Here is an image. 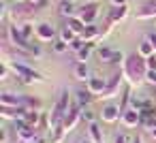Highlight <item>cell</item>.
<instances>
[{"instance_id":"29","label":"cell","mask_w":156,"mask_h":143,"mask_svg":"<svg viewBox=\"0 0 156 143\" xmlns=\"http://www.w3.org/2000/svg\"><path fill=\"white\" fill-rule=\"evenodd\" d=\"M113 143H133V139H130L126 132H122V134H118V137H115V141H113Z\"/></svg>"},{"instance_id":"4","label":"cell","mask_w":156,"mask_h":143,"mask_svg":"<svg viewBox=\"0 0 156 143\" xmlns=\"http://www.w3.org/2000/svg\"><path fill=\"white\" fill-rule=\"evenodd\" d=\"M96 15H98V2H88V5H83V7L79 9V13H77V17H79L86 26H92L94 19H96Z\"/></svg>"},{"instance_id":"39","label":"cell","mask_w":156,"mask_h":143,"mask_svg":"<svg viewBox=\"0 0 156 143\" xmlns=\"http://www.w3.org/2000/svg\"><path fill=\"white\" fill-rule=\"evenodd\" d=\"M17 143H28V141H20V139H17Z\"/></svg>"},{"instance_id":"20","label":"cell","mask_w":156,"mask_h":143,"mask_svg":"<svg viewBox=\"0 0 156 143\" xmlns=\"http://www.w3.org/2000/svg\"><path fill=\"white\" fill-rule=\"evenodd\" d=\"M17 30H20V34H22L26 41H30L32 37H37V28H32V24H28V22L20 24V26H17Z\"/></svg>"},{"instance_id":"33","label":"cell","mask_w":156,"mask_h":143,"mask_svg":"<svg viewBox=\"0 0 156 143\" xmlns=\"http://www.w3.org/2000/svg\"><path fill=\"white\" fill-rule=\"evenodd\" d=\"M0 143H7V130L5 128L0 130Z\"/></svg>"},{"instance_id":"12","label":"cell","mask_w":156,"mask_h":143,"mask_svg":"<svg viewBox=\"0 0 156 143\" xmlns=\"http://www.w3.org/2000/svg\"><path fill=\"white\" fill-rule=\"evenodd\" d=\"M73 75H75V79H79V81H90V79H92V73H90V68H88L86 62H77V64L73 66Z\"/></svg>"},{"instance_id":"23","label":"cell","mask_w":156,"mask_h":143,"mask_svg":"<svg viewBox=\"0 0 156 143\" xmlns=\"http://www.w3.org/2000/svg\"><path fill=\"white\" fill-rule=\"evenodd\" d=\"M96 47V43L94 41H90V43H86L83 45V49H79L77 51V62H86L88 58H90V54H92V49Z\"/></svg>"},{"instance_id":"28","label":"cell","mask_w":156,"mask_h":143,"mask_svg":"<svg viewBox=\"0 0 156 143\" xmlns=\"http://www.w3.org/2000/svg\"><path fill=\"white\" fill-rule=\"evenodd\" d=\"M145 66H147V71H156V54L145 58Z\"/></svg>"},{"instance_id":"36","label":"cell","mask_w":156,"mask_h":143,"mask_svg":"<svg viewBox=\"0 0 156 143\" xmlns=\"http://www.w3.org/2000/svg\"><path fill=\"white\" fill-rule=\"evenodd\" d=\"M34 143H47V141H45V139H41V137H39V139H37V141H34Z\"/></svg>"},{"instance_id":"13","label":"cell","mask_w":156,"mask_h":143,"mask_svg":"<svg viewBox=\"0 0 156 143\" xmlns=\"http://www.w3.org/2000/svg\"><path fill=\"white\" fill-rule=\"evenodd\" d=\"M126 15H128V7H126V5H124V7H113V9L109 11V15H107V22H109V24H118V22H122Z\"/></svg>"},{"instance_id":"40","label":"cell","mask_w":156,"mask_h":143,"mask_svg":"<svg viewBox=\"0 0 156 143\" xmlns=\"http://www.w3.org/2000/svg\"><path fill=\"white\" fill-rule=\"evenodd\" d=\"M154 115H156V113H154Z\"/></svg>"},{"instance_id":"17","label":"cell","mask_w":156,"mask_h":143,"mask_svg":"<svg viewBox=\"0 0 156 143\" xmlns=\"http://www.w3.org/2000/svg\"><path fill=\"white\" fill-rule=\"evenodd\" d=\"M66 26H69V28H71L77 37H81V34H83V30L88 28V26H86L79 17H71V19H66Z\"/></svg>"},{"instance_id":"32","label":"cell","mask_w":156,"mask_h":143,"mask_svg":"<svg viewBox=\"0 0 156 143\" xmlns=\"http://www.w3.org/2000/svg\"><path fill=\"white\" fill-rule=\"evenodd\" d=\"M111 5H113V7H124L126 0H111Z\"/></svg>"},{"instance_id":"30","label":"cell","mask_w":156,"mask_h":143,"mask_svg":"<svg viewBox=\"0 0 156 143\" xmlns=\"http://www.w3.org/2000/svg\"><path fill=\"white\" fill-rule=\"evenodd\" d=\"M145 81L156 85V71H147V73H145Z\"/></svg>"},{"instance_id":"10","label":"cell","mask_w":156,"mask_h":143,"mask_svg":"<svg viewBox=\"0 0 156 143\" xmlns=\"http://www.w3.org/2000/svg\"><path fill=\"white\" fill-rule=\"evenodd\" d=\"M92 100H96V96H94L88 88H79V90L75 92V103H77L81 109H83V107H88Z\"/></svg>"},{"instance_id":"21","label":"cell","mask_w":156,"mask_h":143,"mask_svg":"<svg viewBox=\"0 0 156 143\" xmlns=\"http://www.w3.org/2000/svg\"><path fill=\"white\" fill-rule=\"evenodd\" d=\"M137 54H139L141 58H150V56H154L156 51H154V47H152V43H150L147 39H143V41L139 43V49H137Z\"/></svg>"},{"instance_id":"18","label":"cell","mask_w":156,"mask_h":143,"mask_svg":"<svg viewBox=\"0 0 156 143\" xmlns=\"http://www.w3.org/2000/svg\"><path fill=\"white\" fill-rule=\"evenodd\" d=\"M98 37H101V28H98V26H94V24H92V26H88V28L83 30V34H81V39H83L86 43L96 41Z\"/></svg>"},{"instance_id":"38","label":"cell","mask_w":156,"mask_h":143,"mask_svg":"<svg viewBox=\"0 0 156 143\" xmlns=\"http://www.w3.org/2000/svg\"><path fill=\"white\" fill-rule=\"evenodd\" d=\"M133 143H141V137H137V139H133Z\"/></svg>"},{"instance_id":"26","label":"cell","mask_w":156,"mask_h":143,"mask_svg":"<svg viewBox=\"0 0 156 143\" xmlns=\"http://www.w3.org/2000/svg\"><path fill=\"white\" fill-rule=\"evenodd\" d=\"M81 122H86V124H92V122H96V115H94V111H92V109H88V107H83V109H81Z\"/></svg>"},{"instance_id":"24","label":"cell","mask_w":156,"mask_h":143,"mask_svg":"<svg viewBox=\"0 0 156 143\" xmlns=\"http://www.w3.org/2000/svg\"><path fill=\"white\" fill-rule=\"evenodd\" d=\"M24 109H34V111H41V107H43V103L39 100V98H34V96H28V94H24Z\"/></svg>"},{"instance_id":"15","label":"cell","mask_w":156,"mask_h":143,"mask_svg":"<svg viewBox=\"0 0 156 143\" xmlns=\"http://www.w3.org/2000/svg\"><path fill=\"white\" fill-rule=\"evenodd\" d=\"M135 17L137 19H156V2H150V5H145V7H141L137 13H135Z\"/></svg>"},{"instance_id":"22","label":"cell","mask_w":156,"mask_h":143,"mask_svg":"<svg viewBox=\"0 0 156 143\" xmlns=\"http://www.w3.org/2000/svg\"><path fill=\"white\" fill-rule=\"evenodd\" d=\"M113 47H107V45H103V47H98V60L101 62H105V64H111V58H113Z\"/></svg>"},{"instance_id":"8","label":"cell","mask_w":156,"mask_h":143,"mask_svg":"<svg viewBox=\"0 0 156 143\" xmlns=\"http://www.w3.org/2000/svg\"><path fill=\"white\" fill-rule=\"evenodd\" d=\"M54 37H56V28H54L51 24L41 22V24L37 26V39H39V41H54Z\"/></svg>"},{"instance_id":"31","label":"cell","mask_w":156,"mask_h":143,"mask_svg":"<svg viewBox=\"0 0 156 143\" xmlns=\"http://www.w3.org/2000/svg\"><path fill=\"white\" fill-rule=\"evenodd\" d=\"M147 41L152 43V47H154V51H156V32H152V34H147Z\"/></svg>"},{"instance_id":"37","label":"cell","mask_w":156,"mask_h":143,"mask_svg":"<svg viewBox=\"0 0 156 143\" xmlns=\"http://www.w3.org/2000/svg\"><path fill=\"white\" fill-rule=\"evenodd\" d=\"M62 2H71V5H75V2H77V0H62Z\"/></svg>"},{"instance_id":"9","label":"cell","mask_w":156,"mask_h":143,"mask_svg":"<svg viewBox=\"0 0 156 143\" xmlns=\"http://www.w3.org/2000/svg\"><path fill=\"white\" fill-rule=\"evenodd\" d=\"M122 124H124V128H137L139 124H141V115H139V111L137 109H128L124 115H122V120H120Z\"/></svg>"},{"instance_id":"6","label":"cell","mask_w":156,"mask_h":143,"mask_svg":"<svg viewBox=\"0 0 156 143\" xmlns=\"http://www.w3.org/2000/svg\"><path fill=\"white\" fill-rule=\"evenodd\" d=\"M26 113L24 107H5V105H0V117L2 120H11V122H17L22 120Z\"/></svg>"},{"instance_id":"19","label":"cell","mask_w":156,"mask_h":143,"mask_svg":"<svg viewBox=\"0 0 156 143\" xmlns=\"http://www.w3.org/2000/svg\"><path fill=\"white\" fill-rule=\"evenodd\" d=\"M88 137H90L94 143H103V130L98 128V124H96V122L88 124Z\"/></svg>"},{"instance_id":"25","label":"cell","mask_w":156,"mask_h":143,"mask_svg":"<svg viewBox=\"0 0 156 143\" xmlns=\"http://www.w3.org/2000/svg\"><path fill=\"white\" fill-rule=\"evenodd\" d=\"M75 39H77V34H75L69 26H62V28H60V41H64V43H69V45H71Z\"/></svg>"},{"instance_id":"1","label":"cell","mask_w":156,"mask_h":143,"mask_svg":"<svg viewBox=\"0 0 156 143\" xmlns=\"http://www.w3.org/2000/svg\"><path fill=\"white\" fill-rule=\"evenodd\" d=\"M145 73H147V66H145V58H141L139 54H130L126 56L124 64H122V75L124 79L128 81V85H139L141 81H145Z\"/></svg>"},{"instance_id":"14","label":"cell","mask_w":156,"mask_h":143,"mask_svg":"<svg viewBox=\"0 0 156 143\" xmlns=\"http://www.w3.org/2000/svg\"><path fill=\"white\" fill-rule=\"evenodd\" d=\"M77 7L75 5H71V2H60V7H58V15L60 17H64V19H71V17H77Z\"/></svg>"},{"instance_id":"35","label":"cell","mask_w":156,"mask_h":143,"mask_svg":"<svg viewBox=\"0 0 156 143\" xmlns=\"http://www.w3.org/2000/svg\"><path fill=\"white\" fill-rule=\"evenodd\" d=\"M147 132L152 134V139H156V128H147Z\"/></svg>"},{"instance_id":"27","label":"cell","mask_w":156,"mask_h":143,"mask_svg":"<svg viewBox=\"0 0 156 143\" xmlns=\"http://www.w3.org/2000/svg\"><path fill=\"white\" fill-rule=\"evenodd\" d=\"M54 51H56V54H66V51H69V43H64V41L58 39V41L54 43Z\"/></svg>"},{"instance_id":"11","label":"cell","mask_w":156,"mask_h":143,"mask_svg":"<svg viewBox=\"0 0 156 143\" xmlns=\"http://www.w3.org/2000/svg\"><path fill=\"white\" fill-rule=\"evenodd\" d=\"M86 88H88V90H90V92H92V94L98 98V96L105 92V88H107V81H105L103 77H92V79L88 81V85H86Z\"/></svg>"},{"instance_id":"34","label":"cell","mask_w":156,"mask_h":143,"mask_svg":"<svg viewBox=\"0 0 156 143\" xmlns=\"http://www.w3.org/2000/svg\"><path fill=\"white\" fill-rule=\"evenodd\" d=\"M77 143H94V141H92V139H90V137H88V134H86V137H81V139H79V141H77Z\"/></svg>"},{"instance_id":"16","label":"cell","mask_w":156,"mask_h":143,"mask_svg":"<svg viewBox=\"0 0 156 143\" xmlns=\"http://www.w3.org/2000/svg\"><path fill=\"white\" fill-rule=\"evenodd\" d=\"M41 117H43V115H41V111H34V109H26V113H24V117H22V120H24V122H26L28 126L37 128V126L41 124Z\"/></svg>"},{"instance_id":"2","label":"cell","mask_w":156,"mask_h":143,"mask_svg":"<svg viewBox=\"0 0 156 143\" xmlns=\"http://www.w3.org/2000/svg\"><path fill=\"white\" fill-rule=\"evenodd\" d=\"M79 122H81V107H79L77 103H73L71 109H69V113H66V117H64V122H62V130L69 134L71 130L77 128Z\"/></svg>"},{"instance_id":"3","label":"cell","mask_w":156,"mask_h":143,"mask_svg":"<svg viewBox=\"0 0 156 143\" xmlns=\"http://www.w3.org/2000/svg\"><path fill=\"white\" fill-rule=\"evenodd\" d=\"M122 79H124L122 71H120V73H115V75H111V79L107 81V88H105V92H103L98 98H101V100H107V98H113V96H118V94H120Z\"/></svg>"},{"instance_id":"5","label":"cell","mask_w":156,"mask_h":143,"mask_svg":"<svg viewBox=\"0 0 156 143\" xmlns=\"http://www.w3.org/2000/svg\"><path fill=\"white\" fill-rule=\"evenodd\" d=\"M101 120L105 124H115L118 120H122V111H120V105H103L101 109Z\"/></svg>"},{"instance_id":"7","label":"cell","mask_w":156,"mask_h":143,"mask_svg":"<svg viewBox=\"0 0 156 143\" xmlns=\"http://www.w3.org/2000/svg\"><path fill=\"white\" fill-rule=\"evenodd\" d=\"M24 94H13V92H0V105L5 107H24Z\"/></svg>"}]
</instances>
